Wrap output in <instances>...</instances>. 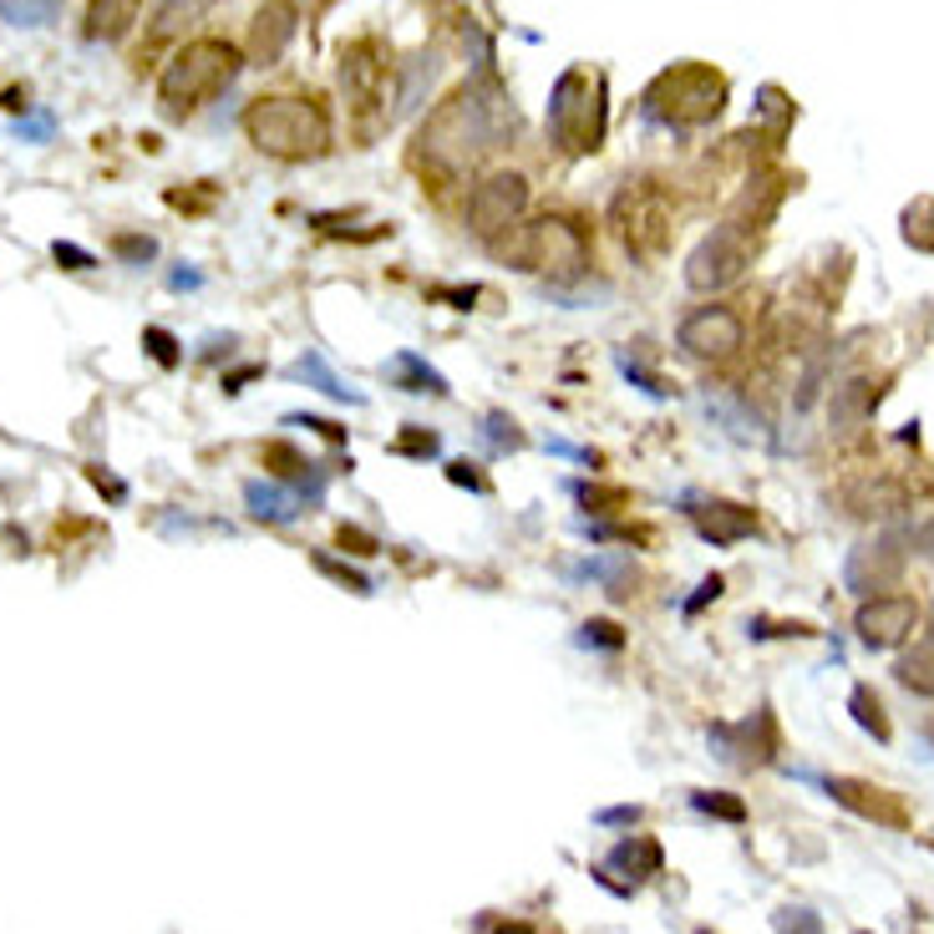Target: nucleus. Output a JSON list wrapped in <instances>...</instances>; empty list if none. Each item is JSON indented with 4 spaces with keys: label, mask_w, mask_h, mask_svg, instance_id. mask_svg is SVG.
Here are the masks:
<instances>
[{
    "label": "nucleus",
    "mask_w": 934,
    "mask_h": 934,
    "mask_svg": "<svg viewBox=\"0 0 934 934\" xmlns=\"http://www.w3.org/2000/svg\"><path fill=\"white\" fill-rule=\"evenodd\" d=\"M722 97H726L722 77L706 72V66H675V72H666V77L650 87V107L675 122L716 118V112H722Z\"/></svg>",
    "instance_id": "6"
},
{
    "label": "nucleus",
    "mask_w": 934,
    "mask_h": 934,
    "mask_svg": "<svg viewBox=\"0 0 934 934\" xmlns=\"http://www.w3.org/2000/svg\"><path fill=\"white\" fill-rule=\"evenodd\" d=\"M747 260H751V244H747L741 229H732V224L711 229L696 250H691V260H685V285H691L696 295L726 290V285L747 270Z\"/></svg>",
    "instance_id": "8"
},
{
    "label": "nucleus",
    "mask_w": 934,
    "mask_h": 934,
    "mask_svg": "<svg viewBox=\"0 0 934 934\" xmlns=\"http://www.w3.org/2000/svg\"><path fill=\"white\" fill-rule=\"evenodd\" d=\"M914 625H920V605H914V594H873V600H864L858 615H854V630H858V640L869 645V650H894Z\"/></svg>",
    "instance_id": "10"
},
{
    "label": "nucleus",
    "mask_w": 934,
    "mask_h": 934,
    "mask_svg": "<svg viewBox=\"0 0 934 934\" xmlns=\"http://www.w3.org/2000/svg\"><path fill=\"white\" fill-rule=\"evenodd\" d=\"M493 118H487V102L477 92H458L448 107H437L432 122L421 128V158L427 168L442 173V178H458L468 173L487 147H493Z\"/></svg>",
    "instance_id": "1"
},
{
    "label": "nucleus",
    "mask_w": 934,
    "mask_h": 934,
    "mask_svg": "<svg viewBox=\"0 0 934 934\" xmlns=\"http://www.w3.org/2000/svg\"><path fill=\"white\" fill-rule=\"evenodd\" d=\"M386 382H392L396 392H411V396H448L452 392L448 376L427 366L417 351H396L392 361H386Z\"/></svg>",
    "instance_id": "17"
},
{
    "label": "nucleus",
    "mask_w": 934,
    "mask_h": 934,
    "mask_svg": "<svg viewBox=\"0 0 934 934\" xmlns=\"http://www.w3.org/2000/svg\"><path fill=\"white\" fill-rule=\"evenodd\" d=\"M316 569H320V574H330L336 584H345L351 594H371L366 574H361V569H351V564H341V559H330V553H316Z\"/></svg>",
    "instance_id": "32"
},
{
    "label": "nucleus",
    "mask_w": 934,
    "mask_h": 934,
    "mask_svg": "<svg viewBox=\"0 0 934 934\" xmlns=\"http://www.w3.org/2000/svg\"><path fill=\"white\" fill-rule=\"evenodd\" d=\"M56 11H62V0H0V15L11 26H46V21H56Z\"/></svg>",
    "instance_id": "26"
},
{
    "label": "nucleus",
    "mask_w": 934,
    "mask_h": 934,
    "mask_svg": "<svg viewBox=\"0 0 934 934\" xmlns=\"http://www.w3.org/2000/svg\"><path fill=\"white\" fill-rule=\"evenodd\" d=\"M706 741L726 767H757L772 757V716L757 711L747 722H716L706 732Z\"/></svg>",
    "instance_id": "11"
},
{
    "label": "nucleus",
    "mask_w": 934,
    "mask_h": 934,
    "mask_svg": "<svg viewBox=\"0 0 934 934\" xmlns=\"http://www.w3.org/2000/svg\"><path fill=\"white\" fill-rule=\"evenodd\" d=\"M615 366L625 371V376H630V382L640 386L645 396H660V402H666V396H671V386L660 382V376H650V371H645V366H635V361H630V351H615Z\"/></svg>",
    "instance_id": "35"
},
{
    "label": "nucleus",
    "mask_w": 934,
    "mask_h": 934,
    "mask_svg": "<svg viewBox=\"0 0 934 934\" xmlns=\"http://www.w3.org/2000/svg\"><path fill=\"white\" fill-rule=\"evenodd\" d=\"M112 250H118L122 260H132V264H147L153 254H158V239H147V234H118V239H112Z\"/></svg>",
    "instance_id": "36"
},
{
    "label": "nucleus",
    "mask_w": 934,
    "mask_h": 934,
    "mask_svg": "<svg viewBox=\"0 0 934 934\" xmlns=\"http://www.w3.org/2000/svg\"><path fill=\"white\" fill-rule=\"evenodd\" d=\"M600 873H630V889L640 879H650V873H660V843H650V838H625V843H615V854L605 858V869Z\"/></svg>",
    "instance_id": "18"
},
{
    "label": "nucleus",
    "mask_w": 934,
    "mask_h": 934,
    "mask_svg": "<svg viewBox=\"0 0 934 934\" xmlns=\"http://www.w3.org/2000/svg\"><path fill=\"white\" fill-rule=\"evenodd\" d=\"M498 934H534V924H518V920H508V924H498Z\"/></svg>",
    "instance_id": "45"
},
{
    "label": "nucleus",
    "mask_w": 934,
    "mask_h": 934,
    "mask_svg": "<svg viewBox=\"0 0 934 934\" xmlns=\"http://www.w3.org/2000/svg\"><path fill=\"white\" fill-rule=\"evenodd\" d=\"M260 462L279 477V483H290V487H305V473H316V462L305 458V452L285 448V442H264V448H260Z\"/></svg>",
    "instance_id": "23"
},
{
    "label": "nucleus",
    "mask_w": 934,
    "mask_h": 934,
    "mask_svg": "<svg viewBox=\"0 0 934 934\" xmlns=\"http://www.w3.org/2000/svg\"><path fill=\"white\" fill-rule=\"evenodd\" d=\"M184 285H188V290H194V285H198V275H194V270H178V275H173V290H184Z\"/></svg>",
    "instance_id": "44"
},
{
    "label": "nucleus",
    "mask_w": 934,
    "mask_h": 934,
    "mask_svg": "<svg viewBox=\"0 0 934 934\" xmlns=\"http://www.w3.org/2000/svg\"><path fill=\"white\" fill-rule=\"evenodd\" d=\"M524 209H528L524 173H493V178H483V184L473 188V198H468V229H473L477 239H498L524 219Z\"/></svg>",
    "instance_id": "9"
},
{
    "label": "nucleus",
    "mask_w": 934,
    "mask_h": 934,
    "mask_svg": "<svg viewBox=\"0 0 934 934\" xmlns=\"http://www.w3.org/2000/svg\"><path fill=\"white\" fill-rule=\"evenodd\" d=\"M503 254H508L518 270L543 275L553 290H564V285L590 275V234H584L574 219H564V213H549V219L524 224L514 234V244H503Z\"/></svg>",
    "instance_id": "2"
},
{
    "label": "nucleus",
    "mask_w": 934,
    "mask_h": 934,
    "mask_svg": "<svg viewBox=\"0 0 934 934\" xmlns=\"http://www.w3.org/2000/svg\"><path fill=\"white\" fill-rule=\"evenodd\" d=\"M138 21V0H92L87 6V36L92 41H118Z\"/></svg>",
    "instance_id": "20"
},
{
    "label": "nucleus",
    "mask_w": 934,
    "mask_h": 934,
    "mask_svg": "<svg viewBox=\"0 0 934 934\" xmlns=\"http://www.w3.org/2000/svg\"><path fill=\"white\" fill-rule=\"evenodd\" d=\"M290 376H295V382H305V386H316V392H326V396H336V402H351V407L361 402V392H351V386L326 366V355H320V351H305L300 361L290 366Z\"/></svg>",
    "instance_id": "22"
},
{
    "label": "nucleus",
    "mask_w": 934,
    "mask_h": 934,
    "mask_svg": "<svg viewBox=\"0 0 934 934\" xmlns=\"http://www.w3.org/2000/svg\"><path fill=\"white\" fill-rule=\"evenodd\" d=\"M828 792L838 798L843 807H854V813L873 817V823H889V828H899V823H904V807H899L883 788H869V782H854V777H833Z\"/></svg>",
    "instance_id": "15"
},
{
    "label": "nucleus",
    "mask_w": 934,
    "mask_h": 934,
    "mask_svg": "<svg viewBox=\"0 0 934 934\" xmlns=\"http://www.w3.org/2000/svg\"><path fill=\"white\" fill-rule=\"evenodd\" d=\"M290 36H295V11L290 6H270V11H260V21H254V56H260V62H275Z\"/></svg>",
    "instance_id": "21"
},
{
    "label": "nucleus",
    "mask_w": 934,
    "mask_h": 934,
    "mask_svg": "<svg viewBox=\"0 0 934 934\" xmlns=\"http://www.w3.org/2000/svg\"><path fill=\"white\" fill-rule=\"evenodd\" d=\"M772 924H777V934H823V920H817V914H813L807 904H788V909H777Z\"/></svg>",
    "instance_id": "30"
},
{
    "label": "nucleus",
    "mask_w": 934,
    "mask_h": 934,
    "mask_svg": "<svg viewBox=\"0 0 934 934\" xmlns=\"http://www.w3.org/2000/svg\"><path fill=\"white\" fill-rule=\"evenodd\" d=\"M341 543H351V553H382V543L371 539L366 528H351V524H341Z\"/></svg>",
    "instance_id": "40"
},
{
    "label": "nucleus",
    "mask_w": 934,
    "mask_h": 934,
    "mask_svg": "<svg viewBox=\"0 0 934 934\" xmlns=\"http://www.w3.org/2000/svg\"><path fill=\"white\" fill-rule=\"evenodd\" d=\"M392 452H402V458H437V452H442V437L427 432V427H407V432L392 442Z\"/></svg>",
    "instance_id": "31"
},
{
    "label": "nucleus",
    "mask_w": 934,
    "mask_h": 934,
    "mask_svg": "<svg viewBox=\"0 0 934 934\" xmlns=\"http://www.w3.org/2000/svg\"><path fill=\"white\" fill-rule=\"evenodd\" d=\"M580 574H590V580H600L605 584V594H615V600H630L635 594V564H630V553H594V559H584L580 564Z\"/></svg>",
    "instance_id": "19"
},
{
    "label": "nucleus",
    "mask_w": 934,
    "mask_h": 934,
    "mask_svg": "<svg viewBox=\"0 0 934 934\" xmlns=\"http://www.w3.org/2000/svg\"><path fill=\"white\" fill-rule=\"evenodd\" d=\"M716 594H722V574H711V580H701V584H696V594L685 600V615H696V609H701V605H711Z\"/></svg>",
    "instance_id": "39"
},
{
    "label": "nucleus",
    "mask_w": 934,
    "mask_h": 934,
    "mask_svg": "<svg viewBox=\"0 0 934 934\" xmlns=\"http://www.w3.org/2000/svg\"><path fill=\"white\" fill-rule=\"evenodd\" d=\"M600 823H605V828H630V823H640V807H605Z\"/></svg>",
    "instance_id": "43"
},
{
    "label": "nucleus",
    "mask_w": 934,
    "mask_h": 934,
    "mask_svg": "<svg viewBox=\"0 0 934 934\" xmlns=\"http://www.w3.org/2000/svg\"><path fill=\"white\" fill-rule=\"evenodd\" d=\"M234 72H239V52L229 41H213V36L188 41L158 81L163 112H168V118H184V112L204 107L213 92H224L229 81H234Z\"/></svg>",
    "instance_id": "4"
},
{
    "label": "nucleus",
    "mask_w": 934,
    "mask_h": 934,
    "mask_svg": "<svg viewBox=\"0 0 934 934\" xmlns=\"http://www.w3.org/2000/svg\"><path fill=\"white\" fill-rule=\"evenodd\" d=\"M290 427H310V432H320V437H330V442H345V432L336 427V421H326V417H285Z\"/></svg>",
    "instance_id": "41"
},
{
    "label": "nucleus",
    "mask_w": 934,
    "mask_h": 934,
    "mask_svg": "<svg viewBox=\"0 0 934 934\" xmlns=\"http://www.w3.org/2000/svg\"><path fill=\"white\" fill-rule=\"evenodd\" d=\"M904 239L914 250L934 254V198H914L904 209Z\"/></svg>",
    "instance_id": "24"
},
{
    "label": "nucleus",
    "mask_w": 934,
    "mask_h": 934,
    "mask_svg": "<svg viewBox=\"0 0 934 934\" xmlns=\"http://www.w3.org/2000/svg\"><path fill=\"white\" fill-rule=\"evenodd\" d=\"M448 483L468 487V493H487V477H483V468H477V462H468V458L448 462Z\"/></svg>",
    "instance_id": "37"
},
{
    "label": "nucleus",
    "mask_w": 934,
    "mask_h": 934,
    "mask_svg": "<svg viewBox=\"0 0 934 934\" xmlns=\"http://www.w3.org/2000/svg\"><path fill=\"white\" fill-rule=\"evenodd\" d=\"M52 254H56V264H62V270H92V264H97L87 250H77V244H62V239L52 244Z\"/></svg>",
    "instance_id": "38"
},
{
    "label": "nucleus",
    "mask_w": 934,
    "mask_h": 934,
    "mask_svg": "<svg viewBox=\"0 0 934 934\" xmlns=\"http://www.w3.org/2000/svg\"><path fill=\"white\" fill-rule=\"evenodd\" d=\"M873 407H879V386H873L869 376H854V382L833 386L828 411H833V427H838L843 437L858 432V427H864V421L873 417Z\"/></svg>",
    "instance_id": "16"
},
{
    "label": "nucleus",
    "mask_w": 934,
    "mask_h": 934,
    "mask_svg": "<svg viewBox=\"0 0 934 934\" xmlns=\"http://www.w3.org/2000/svg\"><path fill=\"white\" fill-rule=\"evenodd\" d=\"M930 635H934V609H930Z\"/></svg>",
    "instance_id": "46"
},
{
    "label": "nucleus",
    "mask_w": 934,
    "mask_h": 934,
    "mask_svg": "<svg viewBox=\"0 0 934 934\" xmlns=\"http://www.w3.org/2000/svg\"><path fill=\"white\" fill-rule=\"evenodd\" d=\"M204 6H209V0H163V26H168V21H178V15H198L204 11Z\"/></svg>",
    "instance_id": "42"
},
{
    "label": "nucleus",
    "mask_w": 934,
    "mask_h": 934,
    "mask_svg": "<svg viewBox=\"0 0 934 934\" xmlns=\"http://www.w3.org/2000/svg\"><path fill=\"white\" fill-rule=\"evenodd\" d=\"M899 564H904V553H899V539H873V543H858L848 553V564H843V580L848 590L869 594V590H883V584L899 580Z\"/></svg>",
    "instance_id": "12"
},
{
    "label": "nucleus",
    "mask_w": 934,
    "mask_h": 934,
    "mask_svg": "<svg viewBox=\"0 0 934 934\" xmlns=\"http://www.w3.org/2000/svg\"><path fill=\"white\" fill-rule=\"evenodd\" d=\"M848 706H854V722L864 726V732H873L879 741H889V716H883L879 696H873L869 685H854V696H848Z\"/></svg>",
    "instance_id": "27"
},
{
    "label": "nucleus",
    "mask_w": 934,
    "mask_h": 934,
    "mask_svg": "<svg viewBox=\"0 0 934 934\" xmlns=\"http://www.w3.org/2000/svg\"><path fill=\"white\" fill-rule=\"evenodd\" d=\"M244 132L270 158H310L330 143V122L310 97H260L244 112Z\"/></svg>",
    "instance_id": "3"
},
{
    "label": "nucleus",
    "mask_w": 934,
    "mask_h": 934,
    "mask_svg": "<svg viewBox=\"0 0 934 934\" xmlns=\"http://www.w3.org/2000/svg\"><path fill=\"white\" fill-rule=\"evenodd\" d=\"M696 534L706 543H716V549H726V543H741L747 534H757V514L741 508V503L716 498V503H706V508L696 514Z\"/></svg>",
    "instance_id": "14"
},
{
    "label": "nucleus",
    "mask_w": 934,
    "mask_h": 934,
    "mask_svg": "<svg viewBox=\"0 0 934 934\" xmlns=\"http://www.w3.org/2000/svg\"><path fill=\"white\" fill-rule=\"evenodd\" d=\"M549 128L559 138V147L569 153H594L600 132H605V107H600V81H590L584 72H564L553 87L549 102Z\"/></svg>",
    "instance_id": "5"
},
{
    "label": "nucleus",
    "mask_w": 934,
    "mask_h": 934,
    "mask_svg": "<svg viewBox=\"0 0 934 934\" xmlns=\"http://www.w3.org/2000/svg\"><path fill=\"white\" fill-rule=\"evenodd\" d=\"M747 341V320L732 310V305H696L685 310L681 326H675V345L696 361H732Z\"/></svg>",
    "instance_id": "7"
},
{
    "label": "nucleus",
    "mask_w": 934,
    "mask_h": 934,
    "mask_svg": "<svg viewBox=\"0 0 934 934\" xmlns=\"http://www.w3.org/2000/svg\"><path fill=\"white\" fill-rule=\"evenodd\" d=\"M691 807L711 817H726V823H741L747 817V803L741 798H726V792H691Z\"/></svg>",
    "instance_id": "29"
},
{
    "label": "nucleus",
    "mask_w": 934,
    "mask_h": 934,
    "mask_svg": "<svg viewBox=\"0 0 934 934\" xmlns=\"http://www.w3.org/2000/svg\"><path fill=\"white\" fill-rule=\"evenodd\" d=\"M477 432H483V442L493 452H518V448H524V432H518V421L508 417V411H487Z\"/></svg>",
    "instance_id": "28"
},
{
    "label": "nucleus",
    "mask_w": 934,
    "mask_h": 934,
    "mask_svg": "<svg viewBox=\"0 0 934 934\" xmlns=\"http://www.w3.org/2000/svg\"><path fill=\"white\" fill-rule=\"evenodd\" d=\"M580 645H594V650H619L625 645V630L609 625V619H584L580 625Z\"/></svg>",
    "instance_id": "34"
},
{
    "label": "nucleus",
    "mask_w": 934,
    "mask_h": 934,
    "mask_svg": "<svg viewBox=\"0 0 934 934\" xmlns=\"http://www.w3.org/2000/svg\"><path fill=\"white\" fill-rule=\"evenodd\" d=\"M899 685H909L914 696H934V650H914V656H904L894 666Z\"/></svg>",
    "instance_id": "25"
},
{
    "label": "nucleus",
    "mask_w": 934,
    "mask_h": 934,
    "mask_svg": "<svg viewBox=\"0 0 934 934\" xmlns=\"http://www.w3.org/2000/svg\"><path fill=\"white\" fill-rule=\"evenodd\" d=\"M244 503H250V514L260 518V524H295L305 503H316V498L290 483H260V477H250V483H244Z\"/></svg>",
    "instance_id": "13"
},
{
    "label": "nucleus",
    "mask_w": 934,
    "mask_h": 934,
    "mask_svg": "<svg viewBox=\"0 0 934 934\" xmlns=\"http://www.w3.org/2000/svg\"><path fill=\"white\" fill-rule=\"evenodd\" d=\"M143 345H147V355H153V361H158L163 371H173L178 366V361H184V351H178V341H173L168 330L163 326H147L143 330Z\"/></svg>",
    "instance_id": "33"
}]
</instances>
